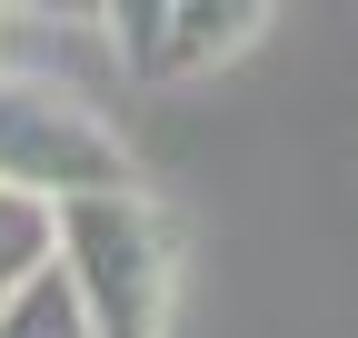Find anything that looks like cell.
Here are the masks:
<instances>
[{"mask_svg": "<svg viewBox=\"0 0 358 338\" xmlns=\"http://www.w3.org/2000/svg\"><path fill=\"white\" fill-rule=\"evenodd\" d=\"M60 279L80 288V309H90L100 338H159L169 328L179 249H169V219L150 209L140 179L60 199Z\"/></svg>", "mask_w": 358, "mask_h": 338, "instance_id": "1", "label": "cell"}, {"mask_svg": "<svg viewBox=\"0 0 358 338\" xmlns=\"http://www.w3.org/2000/svg\"><path fill=\"white\" fill-rule=\"evenodd\" d=\"M0 179L10 189H40V199H80V189H129L120 130L80 90L60 80H30V70H0Z\"/></svg>", "mask_w": 358, "mask_h": 338, "instance_id": "2", "label": "cell"}, {"mask_svg": "<svg viewBox=\"0 0 358 338\" xmlns=\"http://www.w3.org/2000/svg\"><path fill=\"white\" fill-rule=\"evenodd\" d=\"M268 10H279V0H179L169 50H159V80H199V70H219L229 50H249V40H259Z\"/></svg>", "mask_w": 358, "mask_h": 338, "instance_id": "3", "label": "cell"}, {"mask_svg": "<svg viewBox=\"0 0 358 338\" xmlns=\"http://www.w3.org/2000/svg\"><path fill=\"white\" fill-rule=\"evenodd\" d=\"M60 259V199H40V189H10L0 179V288H20Z\"/></svg>", "mask_w": 358, "mask_h": 338, "instance_id": "4", "label": "cell"}, {"mask_svg": "<svg viewBox=\"0 0 358 338\" xmlns=\"http://www.w3.org/2000/svg\"><path fill=\"white\" fill-rule=\"evenodd\" d=\"M0 338H100V328H90L80 288H70V279H60V259H50L40 279L0 288Z\"/></svg>", "mask_w": 358, "mask_h": 338, "instance_id": "5", "label": "cell"}, {"mask_svg": "<svg viewBox=\"0 0 358 338\" xmlns=\"http://www.w3.org/2000/svg\"><path fill=\"white\" fill-rule=\"evenodd\" d=\"M169 20H179V0H100V30H110V50L159 80V50H169Z\"/></svg>", "mask_w": 358, "mask_h": 338, "instance_id": "6", "label": "cell"}, {"mask_svg": "<svg viewBox=\"0 0 358 338\" xmlns=\"http://www.w3.org/2000/svg\"><path fill=\"white\" fill-rule=\"evenodd\" d=\"M10 10L40 30H100V0H10Z\"/></svg>", "mask_w": 358, "mask_h": 338, "instance_id": "7", "label": "cell"}, {"mask_svg": "<svg viewBox=\"0 0 358 338\" xmlns=\"http://www.w3.org/2000/svg\"><path fill=\"white\" fill-rule=\"evenodd\" d=\"M0 10H10V0H0Z\"/></svg>", "mask_w": 358, "mask_h": 338, "instance_id": "8", "label": "cell"}]
</instances>
